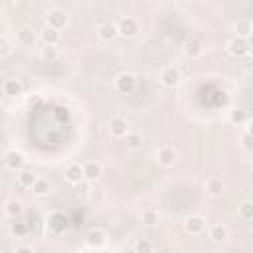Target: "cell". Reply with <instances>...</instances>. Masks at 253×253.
Listing matches in <instances>:
<instances>
[{"mask_svg": "<svg viewBox=\"0 0 253 253\" xmlns=\"http://www.w3.org/2000/svg\"><path fill=\"white\" fill-rule=\"evenodd\" d=\"M59 40H61V32H57V30H53V28H49V26L43 28V32H42V42H43L45 45H57Z\"/></svg>", "mask_w": 253, "mask_h": 253, "instance_id": "cell-23", "label": "cell"}, {"mask_svg": "<svg viewBox=\"0 0 253 253\" xmlns=\"http://www.w3.org/2000/svg\"><path fill=\"white\" fill-rule=\"evenodd\" d=\"M22 211H24V206H22L20 200H8V202L4 204V213H6L8 217H12V219H16Z\"/></svg>", "mask_w": 253, "mask_h": 253, "instance_id": "cell-24", "label": "cell"}, {"mask_svg": "<svg viewBox=\"0 0 253 253\" xmlns=\"http://www.w3.org/2000/svg\"><path fill=\"white\" fill-rule=\"evenodd\" d=\"M136 85H138V79L130 71H123V73H119L115 77V89L119 93H123V95H130L136 89Z\"/></svg>", "mask_w": 253, "mask_h": 253, "instance_id": "cell-1", "label": "cell"}, {"mask_svg": "<svg viewBox=\"0 0 253 253\" xmlns=\"http://www.w3.org/2000/svg\"><path fill=\"white\" fill-rule=\"evenodd\" d=\"M47 225H49V229H51L53 233H63V231L67 229V217H65L61 211H55V213L49 215Z\"/></svg>", "mask_w": 253, "mask_h": 253, "instance_id": "cell-19", "label": "cell"}, {"mask_svg": "<svg viewBox=\"0 0 253 253\" xmlns=\"http://www.w3.org/2000/svg\"><path fill=\"white\" fill-rule=\"evenodd\" d=\"M45 22H47L45 26H49V28L61 32V30L67 28V24H69V14H67L63 8H51V10L45 14Z\"/></svg>", "mask_w": 253, "mask_h": 253, "instance_id": "cell-2", "label": "cell"}, {"mask_svg": "<svg viewBox=\"0 0 253 253\" xmlns=\"http://www.w3.org/2000/svg\"><path fill=\"white\" fill-rule=\"evenodd\" d=\"M97 36L103 40V42H111L119 36V26L115 22H103L99 28H97Z\"/></svg>", "mask_w": 253, "mask_h": 253, "instance_id": "cell-17", "label": "cell"}, {"mask_svg": "<svg viewBox=\"0 0 253 253\" xmlns=\"http://www.w3.org/2000/svg\"><path fill=\"white\" fill-rule=\"evenodd\" d=\"M57 55H59L57 45H43V47H42V57H43V59L53 61V59H57Z\"/></svg>", "mask_w": 253, "mask_h": 253, "instance_id": "cell-30", "label": "cell"}, {"mask_svg": "<svg viewBox=\"0 0 253 253\" xmlns=\"http://www.w3.org/2000/svg\"><path fill=\"white\" fill-rule=\"evenodd\" d=\"M134 253H154V243L148 237H138L132 245Z\"/></svg>", "mask_w": 253, "mask_h": 253, "instance_id": "cell-26", "label": "cell"}, {"mask_svg": "<svg viewBox=\"0 0 253 253\" xmlns=\"http://www.w3.org/2000/svg\"><path fill=\"white\" fill-rule=\"evenodd\" d=\"M208 237H210L213 243H223V241L229 237V229H227V225H223V223H211L210 229H208Z\"/></svg>", "mask_w": 253, "mask_h": 253, "instance_id": "cell-16", "label": "cell"}, {"mask_svg": "<svg viewBox=\"0 0 253 253\" xmlns=\"http://www.w3.org/2000/svg\"><path fill=\"white\" fill-rule=\"evenodd\" d=\"M241 142H243V146H245V148H253V138H251V136H249L247 132L243 134V138H241Z\"/></svg>", "mask_w": 253, "mask_h": 253, "instance_id": "cell-34", "label": "cell"}, {"mask_svg": "<svg viewBox=\"0 0 253 253\" xmlns=\"http://www.w3.org/2000/svg\"><path fill=\"white\" fill-rule=\"evenodd\" d=\"M140 219H142V223H144L146 227H156L158 221H160V213H158V210H154V208H146V210H142Z\"/></svg>", "mask_w": 253, "mask_h": 253, "instance_id": "cell-22", "label": "cell"}, {"mask_svg": "<svg viewBox=\"0 0 253 253\" xmlns=\"http://www.w3.org/2000/svg\"><path fill=\"white\" fill-rule=\"evenodd\" d=\"M10 51H12V45H10V40H8V38H6L4 34H2V36H0V55L4 57V55H8Z\"/></svg>", "mask_w": 253, "mask_h": 253, "instance_id": "cell-32", "label": "cell"}, {"mask_svg": "<svg viewBox=\"0 0 253 253\" xmlns=\"http://www.w3.org/2000/svg\"><path fill=\"white\" fill-rule=\"evenodd\" d=\"M109 132H111V136H115V138H125V136L130 132L126 119L121 117V115L111 117V121H109Z\"/></svg>", "mask_w": 253, "mask_h": 253, "instance_id": "cell-7", "label": "cell"}, {"mask_svg": "<svg viewBox=\"0 0 253 253\" xmlns=\"http://www.w3.org/2000/svg\"><path fill=\"white\" fill-rule=\"evenodd\" d=\"M2 91H4L6 97H18V95H22L24 85H22L20 79H16V77H8V79L2 81Z\"/></svg>", "mask_w": 253, "mask_h": 253, "instance_id": "cell-15", "label": "cell"}, {"mask_svg": "<svg viewBox=\"0 0 253 253\" xmlns=\"http://www.w3.org/2000/svg\"><path fill=\"white\" fill-rule=\"evenodd\" d=\"M117 26H119V36L123 38H134L140 34V22L134 16H123Z\"/></svg>", "mask_w": 253, "mask_h": 253, "instance_id": "cell-3", "label": "cell"}, {"mask_svg": "<svg viewBox=\"0 0 253 253\" xmlns=\"http://www.w3.org/2000/svg\"><path fill=\"white\" fill-rule=\"evenodd\" d=\"M184 229L186 233L190 235H200L206 231V217L204 215H198V213H192L184 219Z\"/></svg>", "mask_w": 253, "mask_h": 253, "instance_id": "cell-8", "label": "cell"}, {"mask_svg": "<svg viewBox=\"0 0 253 253\" xmlns=\"http://www.w3.org/2000/svg\"><path fill=\"white\" fill-rule=\"evenodd\" d=\"M237 215L243 219V221H251L253 219V202L251 200H245L237 206Z\"/></svg>", "mask_w": 253, "mask_h": 253, "instance_id": "cell-27", "label": "cell"}, {"mask_svg": "<svg viewBox=\"0 0 253 253\" xmlns=\"http://www.w3.org/2000/svg\"><path fill=\"white\" fill-rule=\"evenodd\" d=\"M24 164H26V156L20 152V150H16V148H8L6 152H4V166L10 170V172H20V170H24Z\"/></svg>", "mask_w": 253, "mask_h": 253, "instance_id": "cell-5", "label": "cell"}, {"mask_svg": "<svg viewBox=\"0 0 253 253\" xmlns=\"http://www.w3.org/2000/svg\"><path fill=\"white\" fill-rule=\"evenodd\" d=\"M184 51H186V55L188 57H200L202 53H204V42L200 40V38H190L188 42H186V47H184Z\"/></svg>", "mask_w": 253, "mask_h": 253, "instance_id": "cell-21", "label": "cell"}, {"mask_svg": "<svg viewBox=\"0 0 253 253\" xmlns=\"http://www.w3.org/2000/svg\"><path fill=\"white\" fill-rule=\"evenodd\" d=\"M85 243L91 247V249H101L107 245V233L101 229V227H91L87 233H85Z\"/></svg>", "mask_w": 253, "mask_h": 253, "instance_id": "cell-9", "label": "cell"}, {"mask_svg": "<svg viewBox=\"0 0 253 253\" xmlns=\"http://www.w3.org/2000/svg\"><path fill=\"white\" fill-rule=\"evenodd\" d=\"M14 253H34V247L28 243H20V245H16Z\"/></svg>", "mask_w": 253, "mask_h": 253, "instance_id": "cell-33", "label": "cell"}, {"mask_svg": "<svg viewBox=\"0 0 253 253\" xmlns=\"http://www.w3.org/2000/svg\"><path fill=\"white\" fill-rule=\"evenodd\" d=\"M180 79H182V73H180V69L176 65H164L160 69V81H162L164 87L174 89L180 83Z\"/></svg>", "mask_w": 253, "mask_h": 253, "instance_id": "cell-6", "label": "cell"}, {"mask_svg": "<svg viewBox=\"0 0 253 253\" xmlns=\"http://www.w3.org/2000/svg\"><path fill=\"white\" fill-rule=\"evenodd\" d=\"M204 188H206L208 196H211V198H219V196L223 194V188H225V184H223V180H221V178H217V176H211V178H208V180H206Z\"/></svg>", "mask_w": 253, "mask_h": 253, "instance_id": "cell-18", "label": "cell"}, {"mask_svg": "<svg viewBox=\"0 0 253 253\" xmlns=\"http://www.w3.org/2000/svg\"><path fill=\"white\" fill-rule=\"evenodd\" d=\"M63 174H65V180H67L69 184H81V182L85 180L83 166H79V164H69Z\"/></svg>", "mask_w": 253, "mask_h": 253, "instance_id": "cell-20", "label": "cell"}, {"mask_svg": "<svg viewBox=\"0 0 253 253\" xmlns=\"http://www.w3.org/2000/svg\"><path fill=\"white\" fill-rule=\"evenodd\" d=\"M225 49H227V53H229V55H233V57L241 59V57L249 55L251 45H249V40H243V38L233 36V38H231V40L225 43Z\"/></svg>", "mask_w": 253, "mask_h": 253, "instance_id": "cell-4", "label": "cell"}, {"mask_svg": "<svg viewBox=\"0 0 253 253\" xmlns=\"http://www.w3.org/2000/svg\"><path fill=\"white\" fill-rule=\"evenodd\" d=\"M28 231H30V227H28V223L22 221V219H14L12 225H10V233H12L14 237H24Z\"/></svg>", "mask_w": 253, "mask_h": 253, "instance_id": "cell-29", "label": "cell"}, {"mask_svg": "<svg viewBox=\"0 0 253 253\" xmlns=\"http://www.w3.org/2000/svg\"><path fill=\"white\" fill-rule=\"evenodd\" d=\"M38 174L34 172V170H20L18 174H16V184L20 186V188H26V190H32L34 188V184L38 182Z\"/></svg>", "mask_w": 253, "mask_h": 253, "instance_id": "cell-14", "label": "cell"}, {"mask_svg": "<svg viewBox=\"0 0 253 253\" xmlns=\"http://www.w3.org/2000/svg\"><path fill=\"white\" fill-rule=\"evenodd\" d=\"M36 40H38V36H36V30H34L32 26H22V28L16 32V42H18V45H22V47L34 45Z\"/></svg>", "mask_w": 253, "mask_h": 253, "instance_id": "cell-11", "label": "cell"}, {"mask_svg": "<svg viewBox=\"0 0 253 253\" xmlns=\"http://www.w3.org/2000/svg\"><path fill=\"white\" fill-rule=\"evenodd\" d=\"M156 160H158V164H160V166L170 168V166H174V164H176V150H174L172 146L164 144V146H160V148L156 150Z\"/></svg>", "mask_w": 253, "mask_h": 253, "instance_id": "cell-12", "label": "cell"}, {"mask_svg": "<svg viewBox=\"0 0 253 253\" xmlns=\"http://www.w3.org/2000/svg\"><path fill=\"white\" fill-rule=\"evenodd\" d=\"M83 166V174H85V180L89 182H95L101 174H103V164L99 160H87L81 164Z\"/></svg>", "mask_w": 253, "mask_h": 253, "instance_id": "cell-13", "label": "cell"}, {"mask_svg": "<svg viewBox=\"0 0 253 253\" xmlns=\"http://www.w3.org/2000/svg\"><path fill=\"white\" fill-rule=\"evenodd\" d=\"M233 32L237 38H243V40H249L253 36V20L243 16V18H237L233 22Z\"/></svg>", "mask_w": 253, "mask_h": 253, "instance_id": "cell-10", "label": "cell"}, {"mask_svg": "<svg viewBox=\"0 0 253 253\" xmlns=\"http://www.w3.org/2000/svg\"><path fill=\"white\" fill-rule=\"evenodd\" d=\"M229 121H231L233 125H241V123H245V121H247V113H245V111H241V109H235V111H231V113H229Z\"/></svg>", "mask_w": 253, "mask_h": 253, "instance_id": "cell-31", "label": "cell"}, {"mask_svg": "<svg viewBox=\"0 0 253 253\" xmlns=\"http://www.w3.org/2000/svg\"><path fill=\"white\" fill-rule=\"evenodd\" d=\"M49 190H51V184L47 182V178H38V182L34 184V188H32V194L34 196H38V198H43V196H47L49 194Z\"/></svg>", "mask_w": 253, "mask_h": 253, "instance_id": "cell-25", "label": "cell"}, {"mask_svg": "<svg viewBox=\"0 0 253 253\" xmlns=\"http://www.w3.org/2000/svg\"><path fill=\"white\" fill-rule=\"evenodd\" d=\"M125 142H126V148H130V150H138V148L142 146L144 138H142V134H140V132L130 130V132L125 136Z\"/></svg>", "mask_w": 253, "mask_h": 253, "instance_id": "cell-28", "label": "cell"}, {"mask_svg": "<svg viewBox=\"0 0 253 253\" xmlns=\"http://www.w3.org/2000/svg\"><path fill=\"white\" fill-rule=\"evenodd\" d=\"M245 132H247V134L253 138V121H249V123H247V128H245Z\"/></svg>", "mask_w": 253, "mask_h": 253, "instance_id": "cell-35", "label": "cell"}]
</instances>
